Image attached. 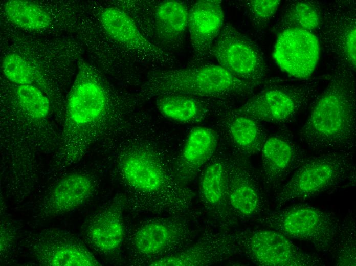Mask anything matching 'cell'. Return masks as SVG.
<instances>
[{
	"instance_id": "cell-3",
	"label": "cell",
	"mask_w": 356,
	"mask_h": 266,
	"mask_svg": "<svg viewBox=\"0 0 356 266\" xmlns=\"http://www.w3.org/2000/svg\"><path fill=\"white\" fill-rule=\"evenodd\" d=\"M256 85L241 80L218 64H199L152 72L141 86L144 98L169 94L228 98L251 95Z\"/></svg>"
},
{
	"instance_id": "cell-10",
	"label": "cell",
	"mask_w": 356,
	"mask_h": 266,
	"mask_svg": "<svg viewBox=\"0 0 356 266\" xmlns=\"http://www.w3.org/2000/svg\"><path fill=\"white\" fill-rule=\"evenodd\" d=\"M319 40L338 65L355 72L356 8L353 1H337L322 9Z\"/></svg>"
},
{
	"instance_id": "cell-20",
	"label": "cell",
	"mask_w": 356,
	"mask_h": 266,
	"mask_svg": "<svg viewBox=\"0 0 356 266\" xmlns=\"http://www.w3.org/2000/svg\"><path fill=\"white\" fill-rule=\"evenodd\" d=\"M221 1L199 0L189 9L188 30L194 57L192 65L204 63L223 27Z\"/></svg>"
},
{
	"instance_id": "cell-31",
	"label": "cell",
	"mask_w": 356,
	"mask_h": 266,
	"mask_svg": "<svg viewBox=\"0 0 356 266\" xmlns=\"http://www.w3.org/2000/svg\"><path fill=\"white\" fill-rule=\"evenodd\" d=\"M2 69L10 81L20 85L30 84L33 72L27 61L20 56L10 54L3 60Z\"/></svg>"
},
{
	"instance_id": "cell-23",
	"label": "cell",
	"mask_w": 356,
	"mask_h": 266,
	"mask_svg": "<svg viewBox=\"0 0 356 266\" xmlns=\"http://www.w3.org/2000/svg\"><path fill=\"white\" fill-rule=\"evenodd\" d=\"M107 104L104 87L92 71L86 70L70 97L68 104L70 117L79 125L88 126L102 116Z\"/></svg>"
},
{
	"instance_id": "cell-7",
	"label": "cell",
	"mask_w": 356,
	"mask_h": 266,
	"mask_svg": "<svg viewBox=\"0 0 356 266\" xmlns=\"http://www.w3.org/2000/svg\"><path fill=\"white\" fill-rule=\"evenodd\" d=\"M238 254L263 266H316L322 264L317 255L301 250L281 233L270 228L234 231Z\"/></svg>"
},
{
	"instance_id": "cell-9",
	"label": "cell",
	"mask_w": 356,
	"mask_h": 266,
	"mask_svg": "<svg viewBox=\"0 0 356 266\" xmlns=\"http://www.w3.org/2000/svg\"><path fill=\"white\" fill-rule=\"evenodd\" d=\"M23 244L40 265H101L84 242L65 229L49 228L29 234Z\"/></svg>"
},
{
	"instance_id": "cell-16",
	"label": "cell",
	"mask_w": 356,
	"mask_h": 266,
	"mask_svg": "<svg viewBox=\"0 0 356 266\" xmlns=\"http://www.w3.org/2000/svg\"><path fill=\"white\" fill-rule=\"evenodd\" d=\"M101 25L114 40L136 55L163 65L173 64L172 54L148 41L140 32L132 18L124 11L114 7L102 11Z\"/></svg>"
},
{
	"instance_id": "cell-11",
	"label": "cell",
	"mask_w": 356,
	"mask_h": 266,
	"mask_svg": "<svg viewBox=\"0 0 356 266\" xmlns=\"http://www.w3.org/2000/svg\"><path fill=\"white\" fill-rule=\"evenodd\" d=\"M227 195L238 220H254L269 211L266 193L249 158L235 151L229 157Z\"/></svg>"
},
{
	"instance_id": "cell-27",
	"label": "cell",
	"mask_w": 356,
	"mask_h": 266,
	"mask_svg": "<svg viewBox=\"0 0 356 266\" xmlns=\"http://www.w3.org/2000/svg\"><path fill=\"white\" fill-rule=\"evenodd\" d=\"M6 15L17 26L30 30L47 28L51 17L42 9L25 1L11 0L4 6Z\"/></svg>"
},
{
	"instance_id": "cell-19",
	"label": "cell",
	"mask_w": 356,
	"mask_h": 266,
	"mask_svg": "<svg viewBox=\"0 0 356 266\" xmlns=\"http://www.w3.org/2000/svg\"><path fill=\"white\" fill-rule=\"evenodd\" d=\"M95 187L93 179L85 174L65 176L41 198L35 209L36 217L47 220L78 208L91 197Z\"/></svg>"
},
{
	"instance_id": "cell-32",
	"label": "cell",
	"mask_w": 356,
	"mask_h": 266,
	"mask_svg": "<svg viewBox=\"0 0 356 266\" xmlns=\"http://www.w3.org/2000/svg\"><path fill=\"white\" fill-rule=\"evenodd\" d=\"M15 226L9 221L2 220L1 224V259L6 261L13 255L18 239V233Z\"/></svg>"
},
{
	"instance_id": "cell-13",
	"label": "cell",
	"mask_w": 356,
	"mask_h": 266,
	"mask_svg": "<svg viewBox=\"0 0 356 266\" xmlns=\"http://www.w3.org/2000/svg\"><path fill=\"white\" fill-rule=\"evenodd\" d=\"M320 46L312 32L298 28L278 33L273 57L278 66L288 75L305 80L315 71L319 59Z\"/></svg>"
},
{
	"instance_id": "cell-30",
	"label": "cell",
	"mask_w": 356,
	"mask_h": 266,
	"mask_svg": "<svg viewBox=\"0 0 356 266\" xmlns=\"http://www.w3.org/2000/svg\"><path fill=\"white\" fill-rule=\"evenodd\" d=\"M280 3V0H248L242 5L254 29L260 31L266 27Z\"/></svg>"
},
{
	"instance_id": "cell-8",
	"label": "cell",
	"mask_w": 356,
	"mask_h": 266,
	"mask_svg": "<svg viewBox=\"0 0 356 266\" xmlns=\"http://www.w3.org/2000/svg\"><path fill=\"white\" fill-rule=\"evenodd\" d=\"M211 55L230 74L258 86L277 79L267 80V66L259 47L231 24L223 26Z\"/></svg>"
},
{
	"instance_id": "cell-12",
	"label": "cell",
	"mask_w": 356,
	"mask_h": 266,
	"mask_svg": "<svg viewBox=\"0 0 356 266\" xmlns=\"http://www.w3.org/2000/svg\"><path fill=\"white\" fill-rule=\"evenodd\" d=\"M229 157L216 151L201 174L199 197L209 218L218 229L231 231L239 220L234 214L227 195Z\"/></svg>"
},
{
	"instance_id": "cell-14",
	"label": "cell",
	"mask_w": 356,
	"mask_h": 266,
	"mask_svg": "<svg viewBox=\"0 0 356 266\" xmlns=\"http://www.w3.org/2000/svg\"><path fill=\"white\" fill-rule=\"evenodd\" d=\"M260 152L261 179L266 194L276 192L306 157L291 134L284 130L267 137Z\"/></svg>"
},
{
	"instance_id": "cell-29",
	"label": "cell",
	"mask_w": 356,
	"mask_h": 266,
	"mask_svg": "<svg viewBox=\"0 0 356 266\" xmlns=\"http://www.w3.org/2000/svg\"><path fill=\"white\" fill-rule=\"evenodd\" d=\"M16 93L22 107L32 118L40 119L47 116L49 102L39 90L31 84L19 85Z\"/></svg>"
},
{
	"instance_id": "cell-4",
	"label": "cell",
	"mask_w": 356,
	"mask_h": 266,
	"mask_svg": "<svg viewBox=\"0 0 356 266\" xmlns=\"http://www.w3.org/2000/svg\"><path fill=\"white\" fill-rule=\"evenodd\" d=\"M353 151H327L306 157L288 181L276 192V209L306 200L353 179Z\"/></svg>"
},
{
	"instance_id": "cell-21",
	"label": "cell",
	"mask_w": 356,
	"mask_h": 266,
	"mask_svg": "<svg viewBox=\"0 0 356 266\" xmlns=\"http://www.w3.org/2000/svg\"><path fill=\"white\" fill-rule=\"evenodd\" d=\"M218 142V135L212 128H193L173 165L176 181L185 186L193 181L215 153Z\"/></svg>"
},
{
	"instance_id": "cell-28",
	"label": "cell",
	"mask_w": 356,
	"mask_h": 266,
	"mask_svg": "<svg viewBox=\"0 0 356 266\" xmlns=\"http://www.w3.org/2000/svg\"><path fill=\"white\" fill-rule=\"evenodd\" d=\"M355 221L350 214L341 221V228L332 250L337 265H355Z\"/></svg>"
},
{
	"instance_id": "cell-2",
	"label": "cell",
	"mask_w": 356,
	"mask_h": 266,
	"mask_svg": "<svg viewBox=\"0 0 356 266\" xmlns=\"http://www.w3.org/2000/svg\"><path fill=\"white\" fill-rule=\"evenodd\" d=\"M119 169L131 188L152 197L157 211L177 215L190 210L193 193L176 181L172 171L153 150L138 147L128 150L120 158Z\"/></svg>"
},
{
	"instance_id": "cell-22",
	"label": "cell",
	"mask_w": 356,
	"mask_h": 266,
	"mask_svg": "<svg viewBox=\"0 0 356 266\" xmlns=\"http://www.w3.org/2000/svg\"><path fill=\"white\" fill-rule=\"evenodd\" d=\"M228 98H206L181 94H169L156 97L155 105L162 116L182 123H198L212 113L226 108Z\"/></svg>"
},
{
	"instance_id": "cell-15",
	"label": "cell",
	"mask_w": 356,
	"mask_h": 266,
	"mask_svg": "<svg viewBox=\"0 0 356 266\" xmlns=\"http://www.w3.org/2000/svg\"><path fill=\"white\" fill-rule=\"evenodd\" d=\"M234 231H209L194 244L149 263L151 266H204L222 262L238 255Z\"/></svg>"
},
{
	"instance_id": "cell-24",
	"label": "cell",
	"mask_w": 356,
	"mask_h": 266,
	"mask_svg": "<svg viewBox=\"0 0 356 266\" xmlns=\"http://www.w3.org/2000/svg\"><path fill=\"white\" fill-rule=\"evenodd\" d=\"M188 13L187 6L181 1H164L157 5L154 29L162 48L169 52L181 47L188 29Z\"/></svg>"
},
{
	"instance_id": "cell-6",
	"label": "cell",
	"mask_w": 356,
	"mask_h": 266,
	"mask_svg": "<svg viewBox=\"0 0 356 266\" xmlns=\"http://www.w3.org/2000/svg\"><path fill=\"white\" fill-rule=\"evenodd\" d=\"M253 221L285 236L307 241L323 253L332 252L341 228V221L332 213L302 204L269 211Z\"/></svg>"
},
{
	"instance_id": "cell-26",
	"label": "cell",
	"mask_w": 356,
	"mask_h": 266,
	"mask_svg": "<svg viewBox=\"0 0 356 266\" xmlns=\"http://www.w3.org/2000/svg\"><path fill=\"white\" fill-rule=\"evenodd\" d=\"M321 3L314 1H293L287 4L276 26L279 33L298 28L310 32L318 29L321 21Z\"/></svg>"
},
{
	"instance_id": "cell-25",
	"label": "cell",
	"mask_w": 356,
	"mask_h": 266,
	"mask_svg": "<svg viewBox=\"0 0 356 266\" xmlns=\"http://www.w3.org/2000/svg\"><path fill=\"white\" fill-rule=\"evenodd\" d=\"M220 121L234 151L247 158L261 151L267 136L259 121L226 109Z\"/></svg>"
},
{
	"instance_id": "cell-5",
	"label": "cell",
	"mask_w": 356,
	"mask_h": 266,
	"mask_svg": "<svg viewBox=\"0 0 356 266\" xmlns=\"http://www.w3.org/2000/svg\"><path fill=\"white\" fill-rule=\"evenodd\" d=\"M322 79L316 77L293 83L277 79L233 111L259 122L287 124L313 104Z\"/></svg>"
},
{
	"instance_id": "cell-17",
	"label": "cell",
	"mask_w": 356,
	"mask_h": 266,
	"mask_svg": "<svg viewBox=\"0 0 356 266\" xmlns=\"http://www.w3.org/2000/svg\"><path fill=\"white\" fill-rule=\"evenodd\" d=\"M193 232L188 222L179 215L159 218L137 229L132 237V247L143 256L165 254L187 242Z\"/></svg>"
},
{
	"instance_id": "cell-18",
	"label": "cell",
	"mask_w": 356,
	"mask_h": 266,
	"mask_svg": "<svg viewBox=\"0 0 356 266\" xmlns=\"http://www.w3.org/2000/svg\"><path fill=\"white\" fill-rule=\"evenodd\" d=\"M123 199L117 197L94 213L84 223L82 234L89 246L105 256L112 255L124 240Z\"/></svg>"
},
{
	"instance_id": "cell-1",
	"label": "cell",
	"mask_w": 356,
	"mask_h": 266,
	"mask_svg": "<svg viewBox=\"0 0 356 266\" xmlns=\"http://www.w3.org/2000/svg\"><path fill=\"white\" fill-rule=\"evenodd\" d=\"M328 83L313 103L299 134L318 152L353 151L356 138L355 72L336 65Z\"/></svg>"
}]
</instances>
